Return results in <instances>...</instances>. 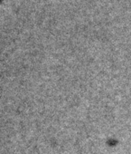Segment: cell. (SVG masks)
I'll return each instance as SVG.
<instances>
[{
    "mask_svg": "<svg viewBox=\"0 0 131 154\" xmlns=\"http://www.w3.org/2000/svg\"><path fill=\"white\" fill-rule=\"evenodd\" d=\"M0 1H1V0H0Z\"/></svg>",
    "mask_w": 131,
    "mask_h": 154,
    "instance_id": "cell-1",
    "label": "cell"
}]
</instances>
